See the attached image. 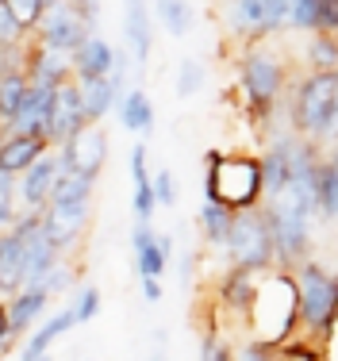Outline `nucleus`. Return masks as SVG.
Wrapping results in <instances>:
<instances>
[{
    "label": "nucleus",
    "instance_id": "nucleus-1",
    "mask_svg": "<svg viewBox=\"0 0 338 361\" xmlns=\"http://www.w3.org/2000/svg\"><path fill=\"white\" fill-rule=\"evenodd\" d=\"M246 331L254 342L277 350L300 334V285L292 269H265L246 312Z\"/></svg>",
    "mask_w": 338,
    "mask_h": 361
},
{
    "label": "nucleus",
    "instance_id": "nucleus-2",
    "mask_svg": "<svg viewBox=\"0 0 338 361\" xmlns=\"http://www.w3.org/2000/svg\"><path fill=\"white\" fill-rule=\"evenodd\" d=\"M212 166L204 177V196L207 204H219L227 212H250L262 208L265 192H262V161L258 158H242V154H212Z\"/></svg>",
    "mask_w": 338,
    "mask_h": 361
},
{
    "label": "nucleus",
    "instance_id": "nucleus-3",
    "mask_svg": "<svg viewBox=\"0 0 338 361\" xmlns=\"http://www.w3.org/2000/svg\"><path fill=\"white\" fill-rule=\"evenodd\" d=\"M292 123L300 139H308L311 146H338V70H315L300 85Z\"/></svg>",
    "mask_w": 338,
    "mask_h": 361
},
{
    "label": "nucleus",
    "instance_id": "nucleus-4",
    "mask_svg": "<svg viewBox=\"0 0 338 361\" xmlns=\"http://www.w3.org/2000/svg\"><path fill=\"white\" fill-rule=\"evenodd\" d=\"M292 273H296V285H300V334L319 342L338 312V277L315 257L296 265Z\"/></svg>",
    "mask_w": 338,
    "mask_h": 361
},
{
    "label": "nucleus",
    "instance_id": "nucleus-5",
    "mask_svg": "<svg viewBox=\"0 0 338 361\" xmlns=\"http://www.w3.org/2000/svg\"><path fill=\"white\" fill-rule=\"evenodd\" d=\"M262 208L270 216L277 269H296V265L311 262V250H315V219L296 212L284 200H265Z\"/></svg>",
    "mask_w": 338,
    "mask_h": 361
},
{
    "label": "nucleus",
    "instance_id": "nucleus-6",
    "mask_svg": "<svg viewBox=\"0 0 338 361\" xmlns=\"http://www.w3.org/2000/svg\"><path fill=\"white\" fill-rule=\"evenodd\" d=\"M227 262L239 269H273L277 254H273V235H270V216L265 208H250L239 212L231 219V238H227Z\"/></svg>",
    "mask_w": 338,
    "mask_h": 361
},
{
    "label": "nucleus",
    "instance_id": "nucleus-7",
    "mask_svg": "<svg viewBox=\"0 0 338 361\" xmlns=\"http://www.w3.org/2000/svg\"><path fill=\"white\" fill-rule=\"evenodd\" d=\"M12 235L20 238V246H23V288H42V281L62 265V250L47 238L42 219L28 216V212L20 216Z\"/></svg>",
    "mask_w": 338,
    "mask_h": 361
},
{
    "label": "nucleus",
    "instance_id": "nucleus-8",
    "mask_svg": "<svg viewBox=\"0 0 338 361\" xmlns=\"http://www.w3.org/2000/svg\"><path fill=\"white\" fill-rule=\"evenodd\" d=\"M58 161H62V173H77L97 185L104 166H108V135L100 127H85L77 139H69L58 150Z\"/></svg>",
    "mask_w": 338,
    "mask_h": 361
},
{
    "label": "nucleus",
    "instance_id": "nucleus-9",
    "mask_svg": "<svg viewBox=\"0 0 338 361\" xmlns=\"http://www.w3.org/2000/svg\"><path fill=\"white\" fill-rule=\"evenodd\" d=\"M58 177H62L58 150H47L28 169V173H20V180H16V200H20V212H28V216H42V208L50 204V192H54Z\"/></svg>",
    "mask_w": 338,
    "mask_h": 361
},
{
    "label": "nucleus",
    "instance_id": "nucleus-10",
    "mask_svg": "<svg viewBox=\"0 0 338 361\" xmlns=\"http://www.w3.org/2000/svg\"><path fill=\"white\" fill-rule=\"evenodd\" d=\"M39 31H42V47L58 50V54H73V50L92 35V31L85 27V20H81V12H77L73 0H62V4L47 8Z\"/></svg>",
    "mask_w": 338,
    "mask_h": 361
},
{
    "label": "nucleus",
    "instance_id": "nucleus-11",
    "mask_svg": "<svg viewBox=\"0 0 338 361\" xmlns=\"http://www.w3.org/2000/svg\"><path fill=\"white\" fill-rule=\"evenodd\" d=\"M89 127V119H85V104H81V89H77V81H66L54 89V116H50V146H62L69 139H77V135Z\"/></svg>",
    "mask_w": 338,
    "mask_h": 361
},
{
    "label": "nucleus",
    "instance_id": "nucleus-12",
    "mask_svg": "<svg viewBox=\"0 0 338 361\" xmlns=\"http://www.w3.org/2000/svg\"><path fill=\"white\" fill-rule=\"evenodd\" d=\"M50 116H54V85L31 81L28 97H23V108L16 111L8 135H31V139L50 142Z\"/></svg>",
    "mask_w": 338,
    "mask_h": 361
},
{
    "label": "nucleus",
    "instance_id": "nucleus-13",
    "mask_svg": "<svg viewBox=\"0 0 338 361\" xmlns=\"http://www.w3.org/2000/svg\"><path fill=\"white\" fill-rule=\"evenodd\" d=\"M292 16V0H235L231 4V23L250 35H265V31L284 27Z\"/></svg>",
    "mask_w": 338,
    "mask_h": 361
},
{
    "label": "nucleus",
    "instance_id": "nucleus-14",
    "mask_svg": "<svg viewBox=\"0 0 338 361\" xmlns=\"http://www.w3.org/2000/svg\"><path fill=\"white\" fill-rule=\"evenodd\" d=\"M242 85H246L254 104H273V97L284 85V66L277 62L270 50H254V54L242 62Z\"/></svg>",
    "mask_w": 338,
    "mask_h": 361
},
{
    "label": "nucleus",
    "instance_id": "nucleus-15",
    "mask_svg": "<svg viewBox=\"0 0 338 361\" xmlns=\"http://www.w3.org/2000/svg\"><path fill=\"white\" fill-rule=\"evenodd\" d=\"M42 231H47V238L58 246V250H66V246H73L77 238L85 235V227H89L92 219V208H69V204H47L42 208Z\"/></svg>",
    "mask_w": 338,
    "mask_h": 361
},
{
    "label": "nucleus",
    "instance_id": "nucleus-16",
    "mask_svg": "<svg viewBox=\"0 0 338 361\" xmlns=\"http://www.w3.org/2000/svg\"><path fill=\"white\" fill-rule=\"evenodd\" d=\"M116 70V47L100 35H89L81 47L73 50V73H77V85L85 81H100Z\"/></svg>",
    "mask_w": 338,
    "mask_h": 361
},
{
    "label": "nucleus",
    "instance_id": "nucleus-17",
    "mask_svg": "<svg viewBox=\"0 0 338 361\" xmlns=\"http://www.w3.org/2000/svg\"><path fill=\"white\" fill-rule=\"evenodd\" d=\"M4 304H8V326H12V334L20 338V334H28L31 326L42 319V312H47V304H50V292L47 288H20L16 296H8Z\"/></svg>",
    "mask_w": 338,
    "mask_h": 361
},
{
    "label": "nucleus",
    "instance_id": "nucleus-18",
    "mask_svg": "<svg viewBox=\"0 0 338 361\" xmlns=\"http://www.w3.org/2000/svg\"><path fill=\"white\" fill-rule=\"evenodd\" d=\"M292 27L315 31V35H334L338 31V0H292Z\"/></svg>",
    "mask_w": 338,
    "mask_h": 361
},
{
    "label": "nucleus",
    "instance_id": "nucleus-19",
    "mask_svg": "<svg viewBox=\"0 0 338 361\" xmlns=\"http://www.w3.org/2000/svg\"><path fill=\"white\" fill-rule=\"evenodd\" d=\"M50 150L47 139H31V135H8L4 142H0V169L12 177L28 173L35 161L42 158V154Z\"/></svg>",
    "mask_w": 338,
    "mask_h": 361
},
{
    "label": "nucleus",
    "instance_id": "nucleus-20",
    "mask_svg": "<svg viewBox=\"0 0 338 361\" xmlns=\"http://www.w3.org/2000/svg\"><path fill=\"white\" fill-rule=\"evenodd\" d=\"M258 281H262V273H258V269H239V265H231L227 277H223V285H219V304L227 307V312H235L239 319H246Z\"/></svg>",
    "mask_w": 338,
    "mask_h": 361
},
{
    "label": "nucleus",
    "instance_id": "nucleus-21",
    "mask_svg": "<svg viewBox=\"0 0 338 361\" xmlns=\"http://www.w3.org/2000/svg\"><path fill=\"white\" fill-rule=\"evenodd\" d=\"M131 254H135V273H138V277H166L169 262L158 250L154 223H135V231H131Z\"/></svg>",
    "mask_w": 338,
    "mask_h": 361
},
{
    "label": "nucleus",
    "instance_id": "nucleus-22",
    "mask_svg": "<svg viewBox=\"0 0 338 361\" xmlns=\"http://www.w3.org/2000/svg\"><path fill=\"white\" fill-rule=\"evenodd\" d=\"M77 326V315H73V307H62V312H54L47 323H39L35 326V334L28 342H23V350H20V361H35V357H42V354H50V342H58L62 334H69Z\"/></svg>",
    "mask_w": 338,
    "mask_h": 361
},
{
    "label": "nucleus",
    "instance_id": "nucleus-23",
    "mask_svg": "<svg viewBox=\"0 0 338 361\" xmlns=\"http://www.w3.org/2000/svg\"><path fill=\"white\" fill-rule=\"evenodd\" d=\"M131 180H135V196H131V208H135V219L138 223H150L154 219V185H150V169H146V142L138 139L131 146Z\"/></svg>",
    "mask_w": 338,
    "mask_h": 361
},
{
    "label": "nucleus",
    "instance_id": "nucleus-24",
    "mask_svg": "<svg viewBox=\"0 0 338 361\" xmlns=\"http://www.w3.org/2000/svg\"><path fill=\"white\" fill-rule=\"evenodd\" d=\"M127 12H123V35H127V50L138 66H146L150 58V16H146L143 0H123Z\"/></svg>",
    "mask_w": 338,
    "mask_h": 361
},
{
    "label": "nucleus",
    "instance_id": "nucleus-25",
    "mask_svg": "<svg viewBox=\"0 0 338 361\" xmlns=\"http://www.w3.org/2000/svg\"><path fill=\"white\" fill-rule=\"evenodd\" d=\"M116 108H119V123H123L131 135L143 139V135L154 131V104H150V97H146L143 89H127Z\"/></svg>",
    "mask_w": 338,
    "mask_h": 361
},
{
    "label": "nucleus",
    "instance_id": "nucleus-26",
    "mask_svg": "<svg viewBox=\"0 0 338 361\" xmlns=\"http://www.w3.org/2000/svg\"><path fill=\"white\" fill-rule=\"evenodd\" d=\"M23 288V246L8 231L0 235V296H16Z\"/></svg>",
    "mask_w": 338,
    "mask_h": 361
},
{
    "label": "nucleus",
    "instance_id": "nucleus-27",
    "mask_svg": "<svg viewBox=\"0 0 338 361\" xmlns=\"http://www.w3.org/2000/svg\"><path fill=\"white\" fill-rule=\"evenodd\" d=\"M69 70H73V54H58V50H47V47H39V54L31 58V70L28 77L31 81H39V85H66L69 81Z\"/></svg>",
    "mask_w": 338,
    "mask_h": 361
},
{
    "label": "nucleus",
    "instance_id": "nucleus-28",
    "mask_svg": "<svg viewBox=\"0 0 338 361\" xmlns=\"http://www.w3.org/2000/svg\"><path fill=\"white\" fill-rule=\"evenodd\" d=\"M231 219H235V212L219 208V204H207L196 212V227H200L204 243L215 246V250H227V238H231Z\"/></svg>",
    "mask_w": 338,
    "mask_h": 361
},
{
    "label": "nucleus",
    "instance_id": "nucleus-29",
    "mask_svg": "<svg viewBox=\"0 0 338 361\" xmlns=\"http://www.w3.org/2000/svg\"><path fill=\"white\" fill-rule=\"evenodd\" d=\"M154 16H158V23L169 31V35H188L196 23V12L188 0H154Z\"/></svg>",
    "mask_w": 338,
    "mask_h": 361
},
{
    "label": "nucleus",
    "instance_id": "nucleus-30",
    "mask_svg": "<svg viewBox=\"0 0 338 361\" xmlns=\"http://www.w3.org/2000/svg\"><path fill=\"white\" fill-rule=\"evenodd\" d=\"M31 89V77L28 73H4L0 77V123L12 127L16 111L23 108V97Z\"/></svg>",
    "mask_w": 338,
    "mask_h": 361
},
{
    "label": "nucleus",
    "instance_id": "nucleus-31",
    "mask_svg": "<svg viewBox=\"0 0 338 361\" xmlns=\"http://www.w3.org/2000/svg\"><path fill=\"white\" fill-rule=\"evenodd\" d=\"M92 192H97V185L77 173H62L54 185V192H50V204H69V208H92Z\"/></svg>",
    "mask_w": 338,
    "mask_h": 361
},
{
    "label": "nucleus",
    "instance_id": "nucleus-32",
    "mask_svg": "<svg viewBox=\"0 0 338 361\" xmlns=\"http://www.w3.org/2000/svg\"><path fill=\"white\" fill-rule=\"evenodd\" d=\"M319 204H323V219H338V146L319 166Z\"/></svg>",
    "mask_w": 338,
    "mask_h": 361
},
{
    "label": "nucleus",
    "instance_id": "nucleus-33",
    "mask_svg": "<svg viewBox=\"0 0 338 361\" xmlns=\"http://www.w3.org/2000/svg\"><path fill=\"white\" fill-rule=\"evenodd\" d=\"M100 304H104V300H100V288H97V285H77L73 304H69V307H73V315H77V326L97 319V315H100Z\"/></svg>",
    "mask_w": 338,
    "mask_h": 361
},
{
    "label": "nucleus",
    "instance_id": "nucleus-34",
    "mask_svg": "<svg viewBox=\"0 0 338 361\" xmlns=\"http://www.w3.org/2000/svg\"><path fill=\"white\" fill-rule=\"evenodd\" d=\"M150 185H154V200H158V208H177L181 185H177V173H173L169 166H162L158 173L150 177Z\"/></svg>",
    "mask_w": 338,
    "mask_h": 361
},
{
    "label": "nucleus",
    "instance_id": "nucleus-35",
    "mask_svg": "<svg viewBox=\"0 0 338 361\" xmlns=\"http://www.w3.org/2000/svg\"><path fill=\"white\" fill-rule=\"evenodd\" d=\"M308 58L315 70H338V42L334 35H315L308 42Z\"/></svg>",
    "mask_w": 338,
    "mask_h": 361
},
{
    "label": "nucleus",
    "instance_id": "nucleus-36",
    "mask_svg": "<svg viewBox=\"0 0 338 361\" xmlns=\"http://www.w3.org/2000/svg\"><path fill=\"white\" fill-rule=\"evenodd\" d=\"M200 89H204V62L200 58H185L177 73V92L181 97H196Z\"/></svg>",
    "mask_w": 338,
    "mask_h": 361
},
{
    "label": "nucleus",
    "instance_id": "nucleus-37",
    "mask_svg": "<svg viewBox=\"0 0 338 361\" xmlns=\"http://www.w3.org/2000/svg\"><path fill=\"white\" fill-rule=\"evenodd\" d=\"M8 4V12L16 16V23H20L23 31L28 27H39L42 23V12H47V4L42 0H4Z\"/></svg>",
    "mask_w": 338,
    "mask_h": 361
},
{
    "label": "nucleus",
    "instance_id": "nucleus-38",
    "mask_svg": "<svg viewBox=\"0 0 338 361\" xmlns=\"http://www.w3.org/2000/svg\"><path fill=\"white\" fill-rule=\"evenodd\" d=\"M20 35H23V27L16 23V16L8 12V4L0 0V47L4 50H12L16 42H20Z\"/></svg>",
    "mask_w": 338,
    "mask_h": 361
},
{
    "label": "nucleus",
    "instance_id": "nucleus-39",
    "mask_svg": "<svg viewBox=\"0 0 338 361\" xmlns=\"http://www.w3.org/2000/svg\"><path fill=\"white\" fill-rule=\"evenodd\" d=\"M20 200H16V192H0V235H8V231H16V223H20Z\"/></svg>",
    "mask_w": 338,
    "mask_h": 361
},
{
    "label": "nucleus",
    "instance_id": "nucleus-40",
    "mask_svg": "<svg viewBox=\"0 0 338 361\" xmlns=\"http://www.w3.org/2000/svg\"><path fill=\"white\" fill-rule=\"evenodd\" d=\"M231 354H235V361H277L270 346H262V342L246 338L242 346H231Z\"/></svg>",
    "mask_w": 338,
    "mask_h": 361
},
{
    "label": "nucleus",
    "instance_id": "nucleus-41",
    "mask_svg": "<svg viewBox=\"0 0 338 361\" xmlns=\"http://www.w3.org/2000/svg\"><path fill=\"white\" fill-rule=\"evenodd\" d=\"M319 361H338V312L327 326V334L319 338Z\"/></svg>",
    "mask_w": 338,
    "mask_h": 361
},
{
    "label": "nucleus",
    "instance_id": "nucleus-42",
    "mask_svg": "<svg viewBox=\"0 0 338 361\" xmlns=\"http://www.w3.org/2000/svg\"><path fill=\"white\" fill-rule=\"evenodd\" d=\"M200 361H235V354H231V346H223L219 338H212V334H207L204 350H200Z\"/></svg>",
    "mask_w": 338,
    "mask_h": 361
},
{
    "label": "nucleus",
    "instance_id": "nucleus-43",
    "mask_svg": "<svg viewBox=\"0 0 338 361\" xmlns=\"http://www.w3.org/2000/svg\"><path fill=\"white\" fill-rule=\"evenodd\" d=\"M138 288H143L146 304H162V300H166V285H162V277H138Z\"/></svg>",
    "mask_w": 338,
    "mask_h": 361
},
{
    "label": "nucleus",
    "instance_id": "nucleus-44",
    "mask_svg": "<svg viewBox=\"0 0 338 361\" xmlns=\"http://www.w3.org/2000/svg\"><path fill=\"white\" fill-rule=\"evenodd\" d=\"M69 277H73V273H69V265H58V269H54V273H50V277H47V281H42V288H47V292H50V296H54V292H62V288L69 285Z\"/></svg>",
    "mask_w": 338,
    "mask_h": 361
},
{
    "label": "nucleus",
    "instance_id": "nucleus-45",
    "mask_svg": "<svg viewBox=\"0 0 338 361\" xmlns=\"http://www.w3.org/2000/svg\"><path fill=\"white\" fill-rule=\"evenodd\" d=\"M154 238H158V250L166 262H173V254H177V243H173V235L169 231H154Z\"/></svg>",
    "mask_w": 338,
    "mask_h": 361
},
{
    "label": "nucleus",
    "instance_id": "nucleus-46",
    "mask_svg": "<svg viewBox=\"0 0 338 361\" xmlns=\"http://www.w3.org/2000/svg\"><path fill=\"white\" fill-rule=\"evenodd\" d=\"M16 180H20V177H12V173L0 169V192H16Z\"/></svg>",
    "mask_w": 338,
    "mask_h": 361
},
{
    "label": "nucleus",
    "instance_id": "nucleus-47",
    "mask_svg": "<svg viewBox=\"0 0 338 361\" xmlns=\"http://www.w3.org/2000/svg\"><path fill=\"white\" fill-rule=\"evenodd\" d=\"M35 361H54V357H50V354H42V357H35Z\"/></svg>",
    "mask_w": 338,
    "mask_h": 361
}]
</instances>
